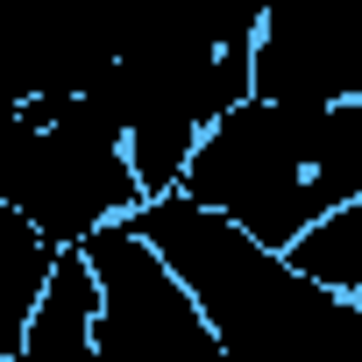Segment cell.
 Returning <instances> with one entry per match:
<instances>
[{"mask_svg":"<svg viewBox=\"0 0 362 362\" xmlns=\"http://www.w3.org/2000/svg\"><path fill=\"white\" fill-rule=\"evenodd\" d=\"M291 263L313 270L320 284L362 298V192H355L348 206H334L327 221H313V228L291 242Z\"/></svg>","mask_w":362,"mask_h":362,"instance_id":"obj_10","label":"cell"},{"mask_svg":"<svg viewBox=\"0 0 362 362\" xmlns=\"http://www.w3.org/2000/svg\"><path fill=\"white\" fill-rule=\"evenodd\" d=\"M263 0H135L121 57L107 71V107L128 128V156L149 192L185 177L199 135L256 93Z\"/></svg>","mask_w":362,"mask_h":362,"instance_id":"obj_1","label":"cell"},{"mask_svg":"<svg viewBox=\"0 0 362 362\" xmlns=\"http://www.w3.org/2000/svg\"><path fill=\"white\" fill-rule=\"evenodd\" d=\"M135 228L170 256V270L185 277L199 298L206 327L221 334V355H270V348H305L355 334V298L320 284L313 270L291 263V249H270L221 206L192 199L185 185L149 192L135 206Z\"/></svg>","mask_w":362,"mask_h":362,"instance_id":"obj_3","label":"cell"},{"mask_svg":"<svg viewBox=\"0 0 362 362\" xmlns=\"http://www.w3.org/2000/svg\"><path fill=\"white\" fill-rule=\"evenodd\" d=\"M256 93L362 100V0H263Z\"/></svg>","mask_w":362,"mask_h":362,"instance_id":"obj_6","label":"cell"},{"mask_svg":"<svg viewBox=\"0 0 362 362\" xmlns=\"http://www.w3.org/2000/svg\"><path fill=\"white\" fill-rule=\"evenodd\" d=\"M57 249L8 192H0V362H22V341H29V320H36V298L57 270Z\"/></svg>","mask_w":362,"mask_h":362,"instance_id":"obj_9","label":"cell"},{"mask_svg":"<svg viewBox=\"0 0 362 362\" xmlns=\"http://www.w3.org/2000/svg\"><path fill=\"white\" fill-rule=\"evenodd\" d=\"M177 185L263 235L270 249H291L313 221L362 192V121L348 100L249 93L199 135Z\"/></svg>","mask_w":362,"mask_h":362,"instance_id":"obj_2","label":"cell"},{"mask_svg":"<svg viewBox=\"0 0 362 362\" xmlns=\"http://www.w3.org/2000/svg\"><path fill=\"white\" fill-rule=\"evenodd\" d=\"M22 362H100V277L78 242L57 249V270H50L29 341H22Z\"/></svg>","mask_w":362,"mask_h":362,"instance_id":"obj_8","label":"cell"},{"mask_svg":"<svg viewBox=\"0 0 362 362\" xmlns=\"http://www.w3.org/2000/svg\"><path fill=\"white\" fill-rule=\"evenodd\" d=\"M100 277V362H214L221 334L206 327L199 298L170 256L135 228V214L93 228L78 242Z\"/></svg>","mask_w":362,"mask_h":362,"instance_id":"obj_5","label":"cell"},{"mask_svg":"<svg viewBox=\"0 0 362 362\" xmlns=\"http://www.w3.org/2000/svg\"><path fill=\"white\" fill-rule=\"evenodd\" d=\"M135 0H36V93H100Z\"/></svg>","mask_w":362,"mask_h":362,"instance_id":"obj_7","label":"cell"},{"mask_svg":"<svg viewBox=\"0 0 362 362\" xmlns=\"http://www.w3.org/2000/svg\"><path fill=\"white\" fill-rule=\"evenodd\" d=\"M0 192L64 249L149 199L142 170L128 156V128L107 107V93L22 100L8 135H0Z\"/></svg>","mask_w":362,"mask_h":362,"instance_id":"obj_4","label":"cell"}]
</instances>
